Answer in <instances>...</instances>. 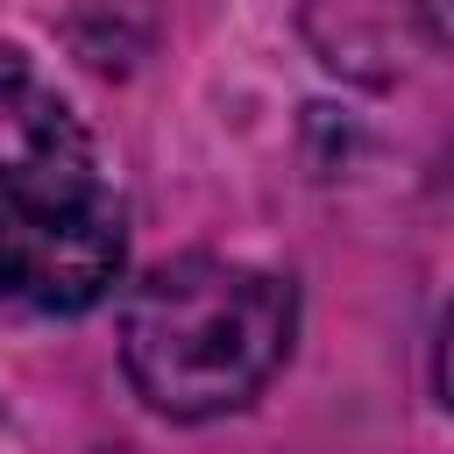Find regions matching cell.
<instances>
[{"instance_id": "6da1fadb", "label": "cell", "mask_w": 454, "mask_h": 454, "mask_svg": "<svg viewBox=\"0 0 454 454\" xmlns=\"http://www.w3.org/2000/svg\"><path fill=\"white\" fill-rule=\"evenodd\" d=\"M298 333V291L234 255H170L121 305V376L177 426L227 419L270 390Z\"/></svg>"}, {"instance_id": "7a4b0ae2", "label": "cell", "mask_w": 454, "mask_h": 454, "mask_svg": "<svg viewBox=\"0 0 454 454\" xmlns=\"http://www.w3.org/2000/svg\"><path fill=\"white\" fill-rule=\"evenodd\" d=\"M121 262L128 206L78 114L35 92L0 149V298L43 319H78L121 284Z\"/></svg>"}, {"instance_id": "3957f363", "label": "cell", "mask_w": 454, "mask_h": 454, "mask_svg": "<svg viewBox=\"0 0 454 454\" xmlns=\"http://www.w3.org/2000/svg\"><path fill=\"white\" fill-rule=\"evenodd\" d=\"M35 99V78H28V57L14 43H0V128H14Z\"/></svg>"}, {"instance_id": "277c9868", "label": "cell", "mask_w": 454, "mask_h": 454, "mask_svg": "<svg viewBox=\"0 0 454 454\" xmlns=\"http://www.w3.org/2000/svg\"><path fill=\"white\" fill-rule=\"evenodd\" d=\"M433 390H440V404L454 411V312L440 319V340H433Z\"/></svg>"}, {"instance_id": "5b68a950", "label": "cell", "mask_w": 454, "mask_h": 454, "mask_svg": "<svg viewBox=\"0 0 454 454\" xmlns=\"http://www.w3.org/2000/svg\"><path fill=\"white\" fill-rule=\"evenodd\" d=\"M426 21H433V35H454V0H411Z\"/></svg>"}, {"instance_id": "8992f818", "label": "cell", "mask_w": 454, "mask_h": 454, "mask_svg": "<svg viewBox=\"0 0 454 454\" xmlns=\"http://www.w3.org/2000/svg\"><path fill=\"white\" fill-rule=\"evenodd\" d=\"M106 454H135V447H106Z\"/></svg>"}]
</instances>
